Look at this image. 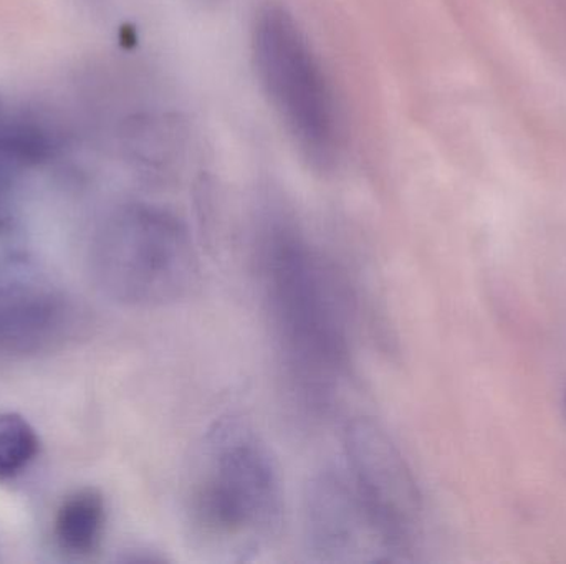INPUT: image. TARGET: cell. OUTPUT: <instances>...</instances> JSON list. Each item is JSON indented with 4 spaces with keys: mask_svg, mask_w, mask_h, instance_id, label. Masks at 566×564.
<instances>
[{
    "mask_svg": "<svg viewBox=\"0 0 566 564\" xmlns=\"http://www.w3.org/2000/svg\"><path fill=\"white\" fill-rule=\"evenodd\" d=\"M283 489L277 464L244 421H218L202 437L185 497L191 549L209 562H251L277 539Z\"/></svg>",
    "mask_w": 566,
    "mask_h": 564,
    "instance_id": "obj_1",
    "label": "cell"
},
{
    "mask_svg": "<svg viewBox=\"0 0 566 564\" xmlns=\"http://www.w3.org/2000/svg\"><path fill=\"white\" fill-rule=\"evenodd\" d=\"M262 284L286 373L303 400L322 406L349 364L335 281L298 232L275 225L262 244Z\"/></svg>",
    "mask_w": 566,
    "mask_h": 564,
    "instance_id": "obj_2",
    "label": "cell"
},
{
    "mask_svg": "<svg viewBox=\"0 0 566 564\" xmlns=\"http://www.w3.org/2000/svg\"><path fill=\"white\" fill-rule=\"evenodd\" d=\"M251 45L262 88L300 155L318 171L335 168L343 148L335 93L305 30L285 3L268 0L258 7Z\"/></svg>",
    "mask_w": 566,
    "mask_h": 564,
    "instance_id": "obj_3",
    "label": "cell"
},
{
    "mask_svg": "<svg viewBox=\"0 0 566 564\" xmlns=\"http://www.w3.org/2000/svg\"><path fill=\"white\" fill-rule=\"evenodd\" d=\"M93 264L103 290L132 307L176 304L199 277L188 227L171 212L149 205L125 209L105 225Z\"/></svg>",
    "mask_w": 566,
    "mask_h": 564,
    "instance_id": "obj_4",
    "label": "cell"
},
{
    "mask_svg": "<svg viewBox=\"0 0 566 564\" xmlns=\"http://www.w3.org/2000/svg\"><path fill=\"white\" fill-rule=\"evenodd\" d=\"M346 473L391 540L402 562L421 533L422 500L418 483L391 437L369 419L346 424Z\"/></svg>",
    "mask_w": 566,
    "mask_h": 564,
    "instance_id": "obj_5",
    "label": "cell"
},
{
    "mask_svg": "<svg viewBox=\"0 0 566 564\" xmlns=\"http://www.w3.org/2000/svg\"><path fill=\"white\" fill-rule=\"evenodd\" d=\"M305 532L318 562H402L346 470H323L306 487Z\"/></svg>",
    "mask_w": 566,
    "mask_h": 564,
    "instance_id": "obj_6",
    "label": "cell"
},
{
    "mask_svg": "<svg viewBox=\"0 0 566 564\" xmlns=\"http://www.w3.org/2000/svg\"><path fill=\"white\" fill-rule=\"evenodd\" d=\"M106 526V507L102 493L95 489H83L63 500L56 510V545L66 555L90 556L102 545Z\"/></svg>",
    "mask_w": 566,
    "mask_h": 564,
    "instance_id": "obj_7",
    "label": "cell"
},
{
    "mask_svg": "<svg viewBox=\"0 0 566 564\" xmlns=\"http://www.w3.org/2000/svg\"><path fill=\"white\" fill-rule=\"evenodd\" d=\"M39 450V436L25 417L15 413L0 414V482L22 476Z\"/></svg>",
    "mask_w": 566,
    "mask_h": 564,
    "instance_id": "obj_8",
    "label": "cell"
}]
</instances>
